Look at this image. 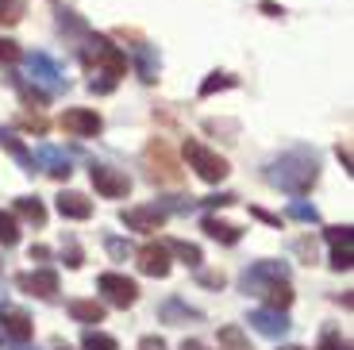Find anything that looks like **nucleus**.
<instances>
[{"label":"nucleus","instance_id":"nucleus-40","mask_svg":"<svg viewBox=\"0 0 354 350\" xmlns=\"http://www.w3.org/2000/svg\"><path fill=\"white\" fill-rule=\"evenodd\" d=\"M139 350H166V342L158 335H147V339H139Z\"/></svg>","mask_w":354,"mask_h":350},{"label":"nucleus","instance_id":"nucleus-24","mask_svg":"<svg viewBox=\"0 0 354 350\" xmlns=\"http://www.w3.org/2000/svg\"><path fill=\"white\" fill-rule=\"evenodd\" d=\"M8 81H12V85H16V89H19V97H24L27 104H46V100H50V93H46V89H39L35 81H24V77H19V73H12Z\"/></svg>","mask_w":354,"mask_h":350},{"label":"nucleus","instance_id":"nucleus-10","mask_svg":"<svg viewBox=\"0 0 354 350\" xmlns=\"http://www.w3.org/2000/svg\"><path fill=\"white\" fill-rule=\"evenodd\" d=\"M250 327H254L258 335H266V339H285V335H289V315L281 312V308H254V312H250Z\"/></svg>","mask_w":354,"mask_h":350},{"label":"nucleus","instance_id":"nucleus-31","mask_svg":"<svg viewBox=\"0 0 354 350\" xmlns=\"http://www.w3.org/2000/svg\"><path fill=\"white\" fill-rule=\"evenodd\" d=\"M324 235H328V243H331V246H351V243H354V228H351V223H339V228H328Z\"/></svg>","mask_w":354,"mask_h":350},{"label":"nucleus","instance_id":"nucleus-21","mask_svg":"<svg viewBox=\"0 0 354 350\" xmlns=\"http://www.w3.org/2000/svg\"><path fill=\"white\" fill-rule=\"evenodd\" d=\"M16 216L27 219V223H35V228H43V223H46V204L39 201V196H19V201H16Z\"/></svg>","mask_w":354,"mask_h":350},{"label":"nucleus","instance_id":"nucleus-28","mask_svg":"<svg viewBox=\"0 0 354 350\" xmlns=\"http://www.w3.org/2000/svg\"><path fill=\"white\" fill-rule=\"evenodd\" d=\"M0 243H4V246H16L19 243V219H16V212H0Z\"/></svg>","mask_w":354,"mask_h":350},{"label":"nucleus","instance_id":"nucleus-15","mask_svg":"<svg viewBox=\"0 0 354 350\" xmlns=\"http://www.w3.org/2000/svg\"><path fill=\"white\" fill-rule=\"evenodd\" d=\"M54 208H58V216H62V219H77V223L93 216V201H88L85 193H70V189L54 201Z\"/></svg>","mask_w":354,"mask_h":350},{"label":"nucleus","instance_id":"nucleus-23","mask_svg":"<svg viewBox=\"0 0 354 350\" xmlns=\"http://www.w3.org/2000/svg\"><path fill=\"white\" fill-rule=\"evenodd\" d=\"M262 297L270 300V308H281V312H289V304H292V289H289V281H274V285H266Z\"/></svg>","mask_w":354,"mask_h":350},{"label":"nucleus","instance_id":"nucleus-39","mask_svg":"<svg viewBox=\"0 0 354 350\" xmlns=\"http://www.w3.org/2000/svg\"><path fill=\"white\" fill-rule=\"evenodd\" d=\"M250 216L262 219V223H270V228H281V216H274V212H266V208H250Z\"/></svg>","mask_w":354,"mask_h":350},{"label":"nucleus","instance_id":"nucleus-38","mask_svg":"<svg viewBox=\"0 0 354 350\" xmlns=\"http://www.w3.org/2000/svg\"><path fill=\"white\" fill-rule=\"evenodd\" d=\"M19 127H27V131H35V135H46V120H43V116H24Z\"/></svg>","mask_w":354,"mask_h":350},{"label":"nucleus","instance_id":"nucleus-34","mask_svg":"<svg viewBox=\"0 0 354 350\" xmlns=\"http://www.w3.org/2000/svg\"><path fill=\"white\" fill-rule=\"evenodd\" d=\"M316 350H351V339H343L339 331H324V339H319Z\"/></svg>","mask_w":354,"mask_h":350},{"label":"nucleus","instance_id":"nucleus-33","mask_svg":"<svg viewBox=\"0 0 354 350\" xmlns=\"http://www.w3.org/2000/svg\"><path fill=\"white\" fill-rule=\"evenodd\" d=\"M351 266H354L351 246H331V270H351Z\"/></svg>","mask_w":354,"mask_h":350},{"label":"nucleus","instance_id":"nucleus-47","mask_svg":"<svg viewBox=\"0 0 354 350\" xmlns=\"http://www.w3.org/2000/svg\"><path fill=\"white\" fill-rule=\"evenodd\" d=\"M0 347H4V335H0Z\"/></svg>","mask_w":354,"mask_h":350},{"label":"nucleus","instance_id":"nucleus-37","mask_svg":"<svg viewBox=\"0 0 354 350\" xmlns=\"http://www.w3.org/2000/svg\"><path fill=\"white\" fill-rule=\"evenodd\" d=\"M62 258H66V266H70V270H77V266L85 262V254H81V246L73 243V239H70V243L62 246Z\"/></svg>","mask_w":354,"mask_h":350},{"label":"nucleus","instance_id":"nucleus-4","mask_svg":"<svg viewBox=\"0 0 354 350\" xmlns=\"http://www.w3.org/2000/svg\"><path fill=\"white\" fill-rule=\"evenodd\" d=\"M27 73H31V81H35L39 89H46V93H62L66 85H70V81L62 77V70H58V62L50 58V54H43V50H35V54H27Z\"/></svg>","mask_w":354,"mask_h":350},{"label":"nucleus","instance_id":"nucleus-43","mask_svg":"<svg viewBox=\"0 0 354 350\" xmlns=\"http://www.w3.org/2000/svg\"><path fill=\"white\" fill-rule=\"evenodd\" d=\"M335 154H339V162H343V169H351V166H354V162H351V150H346V147H339Z\"/></svg>","mask_w":354,"mask_h":350},{"label":"nucleus","instance_id":"nucleus-41","mask_svg":"<svg viewBox=\"0 0 354 350\" xmlns=\"http://www.w3.org/2000/svg\"><path fill=\"white\" fill-rule=\"evenodd\" d=\"M201 285H208V289H223V273H201Z\"/></svg>","mask_w":354,"mask_h":350},{"label":"nucleus","instance_id":"nucleus-9","mask_svg":"<svg viewBox=\"0 0 354 350\" xmlns=\"http://www.w3.org/2000/svg\"><path fill=\"white\" fill-rule=\"evenodd\" d=\"M58 123H62V131L77 135V139H93V135H100V127H104V120H100L93 108H66Z\"/></svg>","mask_w":354,"mask_h":350},{"label":"nucleus","instance_id":"nucleus-32","mask_svg":"<svg viewBox=\"0 0 354 350\" xmlns=\"http://www.w3.org/2000/svg\"><path fill=\"white\" fill-rule=\"evenodd\" d=\"M19 58H24V50H19V46L12 43V39L0 35V66H16Z\"/></svg>","mask_w":354,"mask_h":350},{"label":"nucleus","instance_id":"nucleus-45","mask_svg":"<svg viewBox=\"0 0 354 350\" xmlns=\"http://www.w3.org/2000/svg\"><path fill=\"white\" fill-rule=\"evenodd\" d=\"M181 350H204V347H201V342H189L185 339V342H181Z\"/></svg>","mask_w":354,"mask_h":350},{"label":"nucleus","instance_id":"nucleus-7","mask_svg":"<svg viewBox=\"0 0 354 350\" xmlns=\"http://www.w3.org/2000/svg\"><path fill=\"white\" fill-rule=\"evenodd\" d=\"M274 281H289V262H254L247 273H243V293L250 297H262L266 285H274Z\"/></svg>","mask_w":354,"mask_h":350},{"label":"nucleus","instance_id":"nucleus-44","mask_svg":"<svg viewBox=\"0 0 354 350\" xmlns=\"http://www.w3.org/2000/svg\"><path fill=\"white\" fill-rule=\"evenodd\" d=\"M46 254H50V250H46V246H31V262H35V258H39V262H43Z\"/></svg>","mask_w":354,"mask_h":350},{"label":"nucleus","instance_id":"nucleus-17","mask_svg":"<svg viewBox=\"0 0 354 350\" xmlns=\"http://www.w3.org/2000/svg\"><path fill=\"white\" fill-rule=\"evenodd\" d=\"M201 231L208 239H216V243H223V246H235L243 239L239 228H231V223H223V219H216V216H204L201 219Z\"/></svg>","mask_w":354,"mask_h":350},{"label":"nucleus","instance_id":"nucleus-13","mask_svg":"<svg viewBox=\"0 0 354 350\" xmlns=\"http://www.w3.org/2000/svg\"><path fill=\"white\" fill-rule=\"evenodd\" d=\"M35 169H46V174L58 177V181H70V174H73L70 158H66L58 147H39V154H35Z\"/></svg>","mask_w":354,"mask_h":350},{"label":"nucleus","instance_id":"nucleus-26","mask_svg":"<svg viewBox=\"0 0 354 350\" xmlns=\"http://www.w3.org/2000/svg\"><path fill=\"white\" fill-rule=\"evenodd\" d=\"M24 16H27L24 0H0V27H16Z\"/></svg>","mask_w":354,"mask_h":350},{"label":"nucleus","instance_id":"nucleus-30","mask_svg":"<svg viewBox=\"0 0 354 350\" xmlns=\"http://www.w3.org/2000/svg\"><path fill=\"white\" fill-rule=\"evenodd\" d=\"M81 350H120V342H115L112 335H104V331H85Z\"/></svg>","mask_w":354,"mask_h":350},{"label":"nucleus","instance_id":"nucleus-2","mask_svg":"<svg viewBox=\"0 0 354 350\" xmlns=\"http://www.w3.org/2000/svg\"><path fill=\"white\" fill-rule=\"evenodd\" d=\"M185 162H189V169H196V177H201V181H208V185H220L223 177L231 174L227 158L216 154V150H208L204 142H196V139L185 142Z\"/></svg>","mask_w":354,"mask_h":350},{"label":"nucleus","instance_id":"nucleus-42","mask_svg":"<svg viewBox=\"0 0 354 350\" xmlns=\"http://www.w3.org/2000/svg\"><path fill=\"white\" fill-rule=\"evenodd\" d=\"M258 8H262L266 16H285V12H281V4H274V0H262V4H258Z\"/></svg>","mask_w":354,"mask_h":350},{"label":"nucleus","instance_id":"nucleus-1","mask_svg":"<svg viewBox=\"0 0 354 350\" xmlns=\"http://www.w3.org/2000/svg\"><path fill=\"white\" fill-rule=\"evenodd\" d=\"M266 177H270L281 193L304 196L319 177V158H316V150H308V147H292V150H285L281 158L270 162V174Z\"/></svg>","mask_w":354,"mask_h":350},{"label":"nucleus","instance_id":"nucleus-48","mask_svg":"<svg viewBox=\"0 0 354 350\" xmlns=\"http://www.w3.org/2000/svg\"><path fill=\"white\" fill-rule=\"evenodd\" d=\"M58 350H70V347H58Z\"/></svg>","mask_w":354,"mask_h":350},{"label":"nucleus","instance_id":"nucleus-6","mask_svg":"<svg viewBox=\"0 0 354 350\" xmlns=\"http://www.w3.org/2000/svg\"><path fill=\"white\" fill-rule=\"evenodd\" d=\"M97 293H104V300L112 308H131L139 300V285L124 273H100L97 277Z\"/></svg>","mask_w":354,"mask_h":350},{"label":"nucleus","instance_id":"nucleus-5","mask_svg":"<svg viewBox=\"0 0 354 350\" xmlns=\"http://www.w3.org/2000/svg\"><path fill=\"white\" fill-rule=\"evenodd\" d=\"M166 204H139V208H124L120 212V223L127 231H142V235H151V231H162L166 228Z\"/></svg>","mask_w":354,"mask_h":350},{"label":"nucleus","instance_id":"nucleus-20","mask_svg":"<svg viewBox=\"0 0 354 350\" xmlns=\"http://www.w3.org/2000/svg\"><path fill=\"white\" fill-rule=\"evenodd\" d=\"M158 315H162V324H189V320H201V312L196 308H189V304H181V300H166V304L158 308Z\"/></svg>","mask_w":354,"mask_h":350},{"label":"nucleus","instance_id":"nucleus-18","mask_svg":"<svg viewBox=\"0 0 354 350\" xmlns=\"http://www.w3.org/2000/svg\"><path fill=\"white\" fill-rule=\"evenodd\" d=\"M131 58H135V70H139V81L154 85V81H158V54H154V46H147V43L135 46Z\"/></svg>","mask_w":354,"mask_h":350},{"label":"nucleus","instance_id":"nucleus-3","mask_svg":"<svg viewBox=\"0 0 354 350\" xmlns=\"http://www.w3.org/2000/svg\"><path fill=\"white\" fill-rule=\"evenodd\" d=\"M85 62H97L104 73H112V77H124L127 73V54L120 50V46H112V39L104 35H93L85 46Z\"/></svg>","mask_w":354,"mask_h":350},{"label":"nucleus","instance_id":"nucleus-29","mask_svg":"<svg viewBox=\"0 0 354 350\" xmlns=\"http://www.w3.org/2000/svg\"><path fill=\"white\" fill-rule=\"evenodd\" d=\"M285 216H289V219H297V223H319L316 204H304V201H292L289 208H285Z\"/></svg>","mask_w":354,"mask_h":350},{"label":"nucleus","instance_id":"nucleus-19","mask_svg":"<svg viewBox=\"0 0 354 350\" xmlns=\"http://www.w3.org/2000/svg\"><path fill=\"white\" fill-rule=\"evenodd\" d=\"M66 312H70L77 324H100V320H104V304H100V300H70Z\"/></svg>","mask_w":354,"mask_h":350},{"label":"nucleus","instance_id":"nucleus-27","mask_svg":"<svg viewBox=\"0 0 354 350\" xmlns=\"http://www.w3.org/2000/svg\"><path fill=\"white\" fill-rule=\"evenodd\" d=\"M220 347L223 350H250V342H247V335H243V327L227 324V327H220Z\"/></svg>","mask_w":354,"mask_h":350},{"label":"nucleus","instance_id":"nucleus-11","mask_svg":"<svg viewBox=\"0 0 354 350\" xmlns=\"http://www.w3.org/2000/svg\"><path fill=\"white\" fill-rule=\"evenodd\" d=\"M135 258H139V270L147 273V277H169V250L162 243H147L135 250Z\"/></svg>","mask_w":354,"mask_h":350},{"label":"nucleus","instance_id":"nucleus-35","mask_svg":"<svg viewBox=\"0 0 354 350\" xmlns=\"http://www.w3.org/2000/svg\"><path fill=\"white\" fill-rule=\"evenodd\" d=\"M104 246H108V254H112L115 262H127V254H131V246H127L124 239H115V235H108Z\"/></svg>","mask_w":354,"mask_h":350},{"label":"nucleus","instance_id":"nucleus-22","mask_svg":"<svg viewBox=\"0 0 354 350\" xmlns=\"http://www.w3.org/2000/svg\"><path fill=\"white\" fill-rule=\"evenodd\" d=\"M166 246L169 254H177V258H181V262H189L193 266V270H201V262H204V254H201V246L196 243H185V239H166Z\"/></svg>","mask_w":354,"mask_h":350},{"label":"nucleus","instance_id":"nucleus-14","mask_svg":"<svg viewBox=\"0 0 354 350\" xmlns=\"http://www.w3.org/2000/svg\"><path fill=\"white\" fill-rule=\"evenodd\" d=\"M0 324H4V335H8L12 342H19V347H24V342L31 339V335H35V324H31V315H27V312H16V308H4Z\"/></svg>","mask_w":354,"mask_h":350},{"label":"nucleus","instance_id":"nucleus-16","mask_svg":"<svg viewBox=\"0 0 354 350\" xmlns=\"http://www.w3.org/2000/svg\"><path fill=\"white\" fill-rule=\"evenodd\" d=\"M0 147L8 150V154L16 158L19 166H24V174H35V154L24 147V139H19L16 131H4V127H0Z\"/></svg>","mask_w":354,"mask_h":350},{"label":"nucleus","instance_id":"nucleus-25","mask_svg":"<svg viewBox=\"0 0 354 350\" xmlns=\"http://www.w3.org/2000/svg\"><path fill=\"white\" fill-rule=\"evenodd\" d=\"M235 85H239V77L216 70V73H208V81L201 85V97H212V93H223V89H235Z\"/></svg>","mask_w":354,"mask_h":350},{"label":"nucleus","instance_id":"nucleus-36","mask_svg":"<svg viewBox=\"0 0 354 350\" xmlns=\"http://www.w3.org/2000/svg\"><path fill=\"white\" fill-rule=\"evenodd\" d=\"M115 81H120V77H112V73H100V77H93V81H88V89H93L97 97H108V93L115 89Z\"/></svg>","mask_w":354,"mask_h":350},{"label":"nucleus","instance_id":"nucleus-12","mask_svg":"<svg viewBox=\"0 0 354 350\" xmlns=\"http://www.w3.org/2000/svg\"><path fill=\"white\" fill-rule=\"evenodd\" d=\"M24 293H31V297H43V300H50V297H58V273L54 270H35V273H24V277L16 281Z\"/></svg>","mask_w":354,"mask_h":350},{"label":"nucleus","instance_id":"nucleus-8","mask_svg":"<svg viewBox=\"0 0 354 350\" xmlns=\"http://www.w3.org/2000/svg\"><path fill=\"white\" fill-rule=\"evenodd\" d=\"M88 177H93V189H97L100 196H108V201H120V196L131 193V177H127L124 169L93 166V169H88Z\"/></svg>","mask_w":354,"mask_h":350},{"label":"nucleus","instance_id":"nucleus-46","mask_svg":"<svg viewBox=\"0 0 354 350\" xmlns=\"http://www.w3.org/2000/svg\"><path fill=\"white\" fill-rule=\"evenodd\" d=\"M277 350H304V347H277Z\"/></svg>","mask_w":354,"mask_h":350}]
</instances>
